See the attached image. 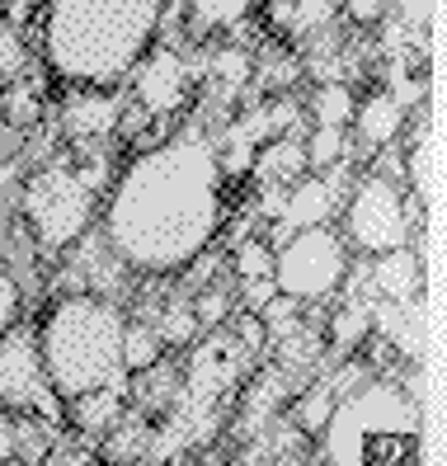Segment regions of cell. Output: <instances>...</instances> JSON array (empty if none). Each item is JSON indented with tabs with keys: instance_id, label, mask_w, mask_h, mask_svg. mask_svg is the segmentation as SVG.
Returning <instances> with one entry per match:
<instances>
[{
	"instance_id": "d6a6232c",
	"label": "cell",
	"mask_w": 447,
	"mask_h": 466,
	"mask_svg": "<svg viewBox=\"0 0 447 466\" xmlns=\"http://www.w3.org/2000/svg\"><path fill=\"white\" fill-rule=\"evenodd\" d=\"M19 311H24V288L15 283V273L0 268V335L19 320Z\"/></svg>"
},
{
	"instance_id": "60d3db41",
	"label": "cell",
	"mask_w": 447,
	"mask_h": 466,
	"mask_svg": "<svg viewBox=\"0 0 447 466\" xmlns=\"http://www.w3.org/2000/svg\"><path fill=\"white\" fill-rule=\"evenodd\" d=\"M29 5H34V0H10V10H15V15H10V24H15V19H24V10H29Z\"/></svg>"
},
{
	"instance_id": "6da1fadb",
	"label": "cell",
	"mask_w": 447,
	"mask_h": 466,
	"mask_svg": "<svg viewBox=\"0 0 447 466\" xmlns=\"http://www.w3.org/2000/svg\"><path fill=\"white\" fill-rule=\"evenodd\" d=\"M221 217H227V175L217 137L203 123H188L137 151L118 179H108L99 236L132 273L170 279L212 250Z\"/></svg>"
},
{
	"instance_id": "ffe728a7",
	"label": "cell",
	"mask_w": 447,
	"mask_h": 466,
	"mask_svg": "<svg viewBox=\"0 0 447 466\" xmlns=\"http://www.w3.org/2000/svg\"><path fill=\"white\" fill-rule=\"evenodd\" d=\"M334 400H340V396L330 391V381H316V387H306V391H292V400H288V424L301 429V438H320Z\"/></svg>"
},
{
	"instance_id": "f546056e",
	"label": "cell",
	"mask_w": 447,
	"mask_h": 466,
	"mask_svg": "<svg viewBox=\"0 0 447 466\" xmlns=\"http://www.w3.org/2000/svg\"><path fill=\"white\" fill-rule=\"evenodd\" d=\"M188 301H193V316H198V330H217V325L231 316V301L221 288H198Z\"/></svg>"
},
{
	"instance_id": "7402d4cb",
	"label": "cell",
	"mask_w": 447,
	"mask_h": 466,
	"mask_svg": "<svg viewBox=\"0 0 447 466\" xmlns=\"http://www.w3.org/2000/svg\"><path fill=\"white\" fill-rule=\"evenodd\" d=\"M353 108H358V99H353V90L344 86V80H320V90L311 95L316 127H349Z\"/></svg>"
},
{
	"instance_id": "1f68e13d",
	"label": "cell",
	"mask_w": 447,
	"mask_h": 466,
	"mask_svg": "<svg viewBox=\"0 0 447 466\" xmlns=\"http://www.w3.org/2000/svg\"><path fill=\"white\" fill-rule=\"evenodd\" d=\"M297 76H301V66H297L292 57H264L255 86H259V90H283V86H292Z\"/></svg>"
},
{
	"instance_id": "5bb4252c",
	"label": "cell",
	"mask_w": 447,
	"mask_h": 466,
	"mask_svg": "<svg viewBox=\"0 0 447 466\" xmlns=\"http://www.w3.org/2000/svg\"><path fill=\"white\" fill-rule=\"evenodd\" d=\"M127 400H132V372L118 377V381H108V387H95V391H86V396L66 400V420L76 424V433L104 438L108 429L123 420Z\"/></svg>"
},
{
	"instance_id": "cb8c5ba5",
	"label": "cell",
	"mask_w": 447,
	"mask_h": 466,
	"mask_svg": "<svg viewBox=\"0 0 447 466\" xmlns=\"http://www.w3.org/2000/svg\"><path fill=\"white\" fill-rule=\"evenodd\" d=\"M349 151H353L349 127H316L306 137V170H325L334 160H344Z\"/></svg>"
},
{
	"instance_id": "83f0119b",
	"label": "cell",
	"mask_w": 447,
	"mask_h": 466,
	"mask_svg": "<svg viewBox=\"0 0 447 466\" xmlns=\"http://www.w3.org/2000/svg\"><path fill=\"white\" fill-rule=\"evenodd\" d=\"M236 279H264V273H273V245L269 240H255V236H245L236 240Z\"/></svg>"
},
{
	"instance_id": "ab89813d",
	"label": "cell",
	"mask_w": 447,
	"mask_h": 466,
	"mask_svg": "<svg viewBox=\"0 0 447 466\" xmlns=\"http://www.w3.org/2000/svg\"><path fill=\"white\" fill-rule=\"evenodd\" d=\"M264 5H269L273 24H278V29H283V24H288V15H292V5H297V0H264Z\"/></svg>"
},
{
	"instance_id": "ba28073f",
	"label": "cell",
	"mask_w": 447,
	"mask_h": 466,
	"mask_svg": "<svg viewBox=\"0 0 447 466\" xmlns=\"http://www.w3.org/2000/svg\"><path fill=\"white\" fill-rule=\"evenodd\" d=\"M410 212H405V184L368 175L349 188V212H344V240L362 255H381L410 245Z\"/></svg>"
},
{
	"instance_id": "836d02e7",
	"label": "cell",
	"mask_w": 447,
	"mask_h": 466,
	"mask_svg": "<svg viewBox=\"0 0 447 466\" xmlns=\"http://www.w3.org/2000/svg\"><path fill=\"white\" fill-rule=\"evenodd\" d=\"M396 5V19L405 24L410 34H429V19H433V0H386Z\"/></svg>"
},
{
	"instance_id": "f1b7e54d",
	"label": "cell",
	"mask_w": 447,
	"mask_h": 466,
	"mask_svg": "<svg viewBox=\"0 0 447 466\" xmlns=\"http://www.w3.org/2000/svg\"><path fill=\"white\" fill-rule=\"evenodd\" d=\"M24 66H29V47H24V38H19V29L10 19H0V76L19 80Z\"/></svg>"
},
{
	"instance_id": "ac0fdd59",
	"label": "cell",
	"mask_w": 447,
	"mask_h": 466,
	"mask_svg": "<svg viewBox=\"0 0 447 466\" xmlns=\"http://www.w3.org/2000/svg\"><path fill=\"white\" fill-rule=\"evenodd\" d=\"M255 170L264 184H292L297 175H306V142L297 132H283V137H269V142L255 151Z\"/></svg>"
},
{
	"instance_id": "4fadbf2b",
	"label": "cell",
	"mask_w": 447,
	"mask_h": 466,
	"mask_svg": "<svg viewBox=\"0 0 447 466\" xmlns=\"http://www.w3.org/2000/svg\"><path fill=\"white\" fill-rule=\"evenodd\" d=\"M372 335L391 339L405 359L424 353V335H429V311H424V292L410 301H372Z\"/></svg>"
},
{
	"instance_id": "30bf717a",
	"label": "cell",
	"mask_w": 447,
	"mask_h": 466,
	"mask_svg": "<svg viewBox=\"0 0 447 466\" xmlns=\"http://www.w3.org/2000/svg\"><path fill=\"white\" fill-rule=\"evenodd\" d=\"M188 76H193V62L175 43H151L142 52V62L132 66V95H137V108L147 118H165L188 99Z\"/></svg>"
},
{
	"instance_id": "d590c367",
	"label": "cell",
	"mask_w": 447,
	"mask_h": 466,
	"mask_svg": "<svg viewBox=\"0 0 447 466\" xmlns=\"http://www.w3.org/2000/svg\"><path fill=\"white\" fill-rule=\"evenodd\" d=\"M278 297V283H273V273H264V279H240V301L249 311H264V301Z\"/></svg>"
},
{
	"instance_id": "7a4b0ae2",
	"label": "cell",
	"mask_w": 447,
	"mask_h": 466,
	"mask_svg": "<svg viewBox=\"0 0 447 466\" xmlns=\"http://www.w3.org/2000/svg\"><path fill=\"white\" fill-rule=\"evenodd\" d=\"M165 0H47L43 57L66 86L114 90L160 38Z\"/></svg>"
},
{
	"instance_id": "603a6c76",
	"label": "cell",
	"mask_w": 447,
	"mask_h": 466,
	"mask_svg": "<svg viewBox=\"0 0 447 466\" xmlns=\"http://www.w3.org/2000/svg\"><path fill=\"white\" fill-rule=\"evenodd\" d=\"M160 353H165V339L156 335L151 320H127L123 325V368L127 372H142V368L160 363Z\"/></svg>"
},
{
	"instance_id": "52a82bcc",
	"label": "cell",
	"mask_w": 447,
	"mask_h": 466,
	"mask_svg": "<svg viewBox=\"0 0 447 466\" xmlns=\"http://www.w3.org/2000/svg\"><path fill=\"white\" fill-rule=\"evenodd\" d=\"M0 405L10 415H34L47 429H57L66 420V400L52 391V381L43 372L38 335L19 320L0 335Z\"/></svg>"
},
{
	"instance_id": "d4e9b609",
	"label": "cell",
	"mask_w": 447,
	"mask_h": 466,
	"mask_svg": "<svg viewBox=\"0 0 447 466\" xmlns=\"http://www.w3.org/2000/svg\"><path fill=\"white\" fill-rule=\"evenodd\" d=\"M156 335L165 344H193V335H198V316H193V301H165V307L156 311Z\"/></svg>"
},
{
	"instance_id": "f35d334b",
	"label": "cell",
	"mask_w": 447,
	"mask_h": 466,
	"mask_svg": "<svg viewBox=\"0 0 447 466\" xmlns=\"http://www.w3.org/2000/svg\"><path fill=\"white\" fill-rule=\"evenodd\" d=\"M283 198H288V184H264V194H259V212L269 217V222H273L278 212H283Z\"/></svg>"
},
{
	"instance_id": "e575fe53",
	"label": "cell",
	"mask_w": 447,
	"mask_h": 466,
	"mask_svg": "<svg viewBox=\"0 0 447 466\" xmlns=\"http://www.w3.org/2000/svg\"><path fill=\"white\" fill-rule=\"evenodd\" d=\"M344 15L358 24V29H372V24H381L391 15L386 0H344Z\"/></svg>"
},
{
	"instance_id": "8992f818",
	"label": "cell",
	"mask_w": 447,
	"mask_h": 466,
	"mask_svg": "<svg viewBox=\"0 0 447 466\" xmlns=\"http://www.w3.org/2000/svg\"><path fill=\"white\" fill-rule=\"evenodd\" d=\"M349 268V240L330 227L292 231L273 250V283L292 301H325L340 292Z\"/></svg>"
},
{
	"instance_id": "e0dca14e",
	"label": "cell",
	"mask_w": 447,
	"mask_h": 466,
	"mask_svg": "<svg viewBox=\"0 0 447 466\" xmlns=\"http://www.w3.org/2000/svg\"><path fill=\"white\" fill-rule=\"evenodd\" d=\"M198 71L212 80L217 99H221V104H231V99L249 86V76H255V57H249L245 47H212V52H203Z\"/></svg>"
},
{
	"instance_id": "8d00e7d4",
	"label": "cell",
	"mask_w": 447,
	"mask_h": 466,
	"mask_svg": "<svg viewBox=\"0 0 447 466\" xmlns=\"http://www.w3.org/2000/svg\"><path fill=\"white\" fill-rule=\"evenodd\" d=\"M43 461L47 466H90V461H99V452H86V448H76V443H47V452H43Z\"/></svg>"
},
{
	"instance_id": "74e56055",
	"label": "cell",
	"mask_w": 447,
	"mask_h": 466,
	"mask_svg": "<svg viewBox=\"0 0 447 466\" xmlns=\"http://www.w3.org/2000/svg\"><path fill=\"white\" fill-rule=\"evenodd\" d=\"M240 344H245L249 353H264V349H269V335H264V320H259V311L240 316Z\"/></svg>"
},
{
	"instance_id": "7c38bea8",
	"label": "cell",
	"mask_w": 447,
	"mask_h": 466,
	"mask_svg": "<svg viewBox=\"0 0 447 466\" xmlns=\"http://www.w3.org/2000/svg\"><path fill=\"white\" fill-rule=\"evenodd\" d=\"M424 292V259L410 245L368 255V297L372 301H410Z\"/></svg>"
},
{
	"instance_id": "5b68a950",
	"label": "cell",
	"mask_w": 447,
	"mask_h": 466,
	"mask_svg": "<svg viewBox=\"0 0 447 466\" xmlns=\"http://www.w3.org/2000/svg\"><path fill=\"white\" fill-rule=\"evenodd\" d=\"M95 208H99V194L76 175L66 151L38 166L24 179V194H19V217L43 255H66L95 227Z\"/></svg>"
},
{
	"instance_id": "4316f807",
	"label": "cell",
	"mask_w": 447,
	"mask_h": 466,
	"mask_svg": "<svg viewBox=\"0 0 447 466\" xmlns=\"http://www.w3.org/2000/svg\"><path fill=\"white\" fill-rule=\"evenodd\" d=\"M405 184L419 188V194H433V184H438V156H433V137H414V147H410V160H405Z\"/></svg>"
},
{
	"instance_id": "4dcf8cb0",
	"label": "cell",
	"mask_w": 447,
	"mask_h": 466,
	"mask_svg": "<svg viewBox=\"0 0 447 466\" xmlns=\"http://www.w3.org/2000/svg\"><path fill=\"white\" fill-rule=\"evenodd\" d=\"M5 114L15 127H29L38 114H43V99H38V80H29V86H15L5 95Z\"/></svg>"
},
{
	"instance_id": "277c9868",
	"label": "cell",
	"mask_w": 447,
	"mask_h": 466,
	"mask_svg": "<svg viewBox=\"0 0 447 466\" xmlns=\"http://www.w3.org/2000/svg\"><path fill=\"white\" fill-rule=\"evenodd\" d=\"M419 429H424V405L401 381H362L334 400L320 429V461H405L419 443Z\"/></svg>"
},
{
	"instance_id": "9a60e30c",
	"label": "cell",
	"mask_w": 447,
	"mask_h": 466,
	"mask_svg": "<svg viewBox=\"0 0 447 466\" xmlns=\"http://www.w3.org/2000/svg\"><path fill=\"white\" fill-rule=\"evenodd\" d=\"M353 137H358V147H368V151H381V147H391L401 137V127H405V108L391 99L386 90H377V95H368L358 108H353Z\"/></svg>"
},
{
	"instance_id": "2e32d148",
	"label": "cell",
	"mask_w": 447,
	"mask_h": 466,
	"mask_svg": "<svg viewBox=\"0 0 447 466\" xmlns=\"http://www.w3.org/2000/svg\"><path fill=\"white\" fill-rule=\"evenodd\" d=\"M372 339V297H344V307L330 316L325 349H334V359H349Z\"/></svg>"
},
{
	"instance_id": "d6986e66",
	"label": "cell",
	"mask_w": 447,
	"mask_h": 466,
	"mask_svg": "<svg viewBox=\"0 0 447 466\" xmlns=\"http://www.w3.org/2000/svg\"><path fill=\"white\" fill-rule=\"evenodd\" d=\"M255 5L259 0H184V24L193 38L227 34V29H240Z\"/></svg>"
},
{
	"instance_id": "9c48e42d",
	"label": "cell",
	"mask_w": 447,
	"mask_h": 466,
	"mask_svg": "<svg viewBox=\"0 0 447 466\" xmlns=\"http://www.w3.org/2000/svg\"><path fill=\"white\" fill-rule=\"evenodd\" d=\"M349 188H353V170H349V156L344 160H334V166L316 170V175H297L288 184V198H283V212L273 217V250L283 245L292 231H306V227H325L334 212L344 208L349 198Z\"/></svg>"
},
{
	"instance_id": "484cf974",
	"label": "cell",
	"mask_w": 447,
	"mask_h": 466,
	"mask_svg": "<svg viewBox=\"0 0 447 466\" xmlns=\"http://www.w3.org/2000/svg\"><path fill=\"white\" fill-rule=\"evenodd\" d=\"M334 15H340V5H334V0H297L283 29H288L292 38H311V34H320V29H334Z\"/></svg>"
},
{
	"instance_id": "44dd1931",
	"label": "cell",
	"mask_w": 447,
	"mask_h": 466,
	"mask_svg": "<svg viewBox=\"0 0 447 466\" xmlns=\"http://www.w3.org/2000/svg\"><path fill=\"white\" fill-rule=\"evenodd\" d=\"M269 353H273V363H278V368H288L292 377H301L306 368H316V363H320L325 335H316V330H306V325H297V330H292L288 339H278Z\"/></svg>"
},
{
	"instance_id": "8fae6325",
	"label": "cell",
	"mask_w": 447,
	"mask_h": 466,
	"mask_svg": "<svg viewBox=\"0 0 447 466\" xmlns=\"http://www.w3.org/2000/svg\"><path fill=\"white\" fill-rule=\"evenodd\" d=\"M123 99L114 90H86L76 86V95L62 104V132L71 147H104L118 132Z\"/></svg>"
},
{
	"instance_id": "3957f363",
	"label": "cell",
	"mask_w": 447,
	"mask_h": 466,
	"mask_svg": "<svg viewBox=\"0 0 447 466\" xmlns=\"http://www.w3.org/2000/svg\"><path fill=\"white\" fill-rule=\"evenodd\" d=\"M123 325L127 316L99 292H62L38 320V353L52 391L76 400L95 387L127 377L123 368Z\"/></svg>"
}]
</instances>
